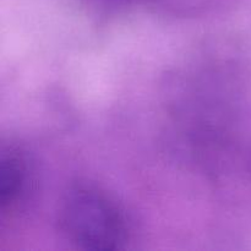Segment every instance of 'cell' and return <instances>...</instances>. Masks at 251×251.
I'll list each match as a JSON object with an SVG mask.
<instances>
[{
	"mask_svg": "<svg viewBox=\"0 0 251 251\" xmlns=\"http://www.w3.org/2000/svg\"><path fill=\"white\" fill-rule=\"evenodd\" d=\"M61 221L69 237L86 249H114L124 234L117 208L102 195L86 189L69 196Z\"/></svg>",
	"mask_w": 251,
	"mask_h": 251,
	"instance_id": "obj_1",
	"label": "cell"
},
{
	"mask_svg": "<svg viewBox=\"0 0 251 251\" xmlns=\"http://www.w3.org/2000/svg\"><path fill=\"white\" fill-rule=\"evenodd\" d=\"M14 158H4L0 164V201L11 199L21 181V168Z\"/></svg>",
	"mask_w": 251,
	"mask_h": 251,
	"instance_id": "obj_2",
	"label": "cell"
}]
</instances>
